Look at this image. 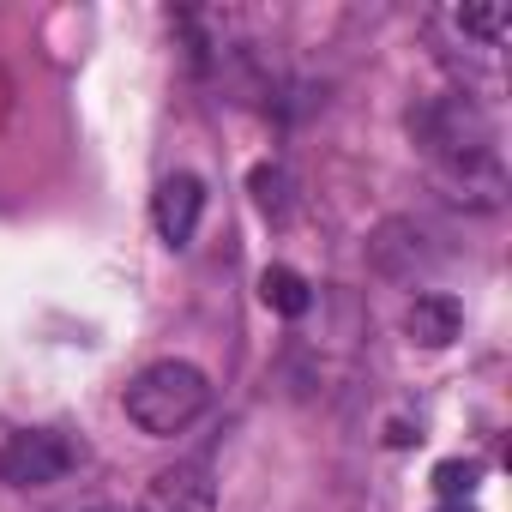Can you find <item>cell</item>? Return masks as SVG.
I'll return each mask as SVG.
<instances>
[{
  "instance_id": "8",
  "label": "cell",
  "mask_w": 512,
  "mask_h": 512,
  "mask_svg": "<svg viewBox=\"0 0 512 512\" xmlns=\"http://www.w3.org/2000/svg\"><path fill=\"white\" fill-rule=\"evenodd\" d=\"M247 187H253V205H260L272 223H284V217H290V175H284L278 163H260V169L247 175Z\"/></svg>"
},
{
  "instance_id": "6",
  "label": "cell",
  "mask_w": 512,
  "mask_h": 512,
  "mask_svg": "<svg viewBox=\"0 0 512 512\" xmlns=\"http://www.w3.org/2000/svg\"><path fill=\"white\" fill-rule=\"evenodd\" d=\"M404 332H410V344H422V350H446V344L464 332V308H458V296H446V290L416 296L410 314H404Z\"/></svg>"
},
{
  "instance_id": "10",
  "label": "cell",
  "mask_w": 512,
  "mask_h": 512,
  "mask_svg": "<svg viewBox=\"0 0 512 512\" xmlns=\"http://www.w3.org/2000/svg\"><path fill=\"white\" fill-rule=\"evenodd\" d=\"M458 25H464L470 37H482V43H500V37L512 31V13H506V7H464Z\"/></svg>"
},
{
  "instance_id": "9",
  "label": "cell",
  "mask_w": 512,
  "mask_h": 512,
  "mask_svg": "<svg viewBox=\"0 0 512 512\" xmlns=\"http://www.w3.org/2000/svg\"><path fill=\"white\" fill-rule=\"evenodd\" d=\"M434 494H440V500H470V494H476V464H464V458L434 464Z\"/></svg>"
},
{
  "instance_id": "4",
  "label": "cell",
  "mask_w": 512,
  "mask_h": 512,
  "mask_svg": "<svg viewBox=\"0 0 512 512\" xmlns=\"http://www.w3.org/2000/svg\"><path fill=\"white\" fill-rule=\"evenodd\" d=\"M199 217H205V181L199 175H169L151 193V223H157V235L169 247H187L193 229H199Z\"/></svg>"
},
{
  "instance_id": "11",
  "label": "cell",
  "mask_w": 512,
  "mask_h": 512,
  "mask_svg": "<svg viewBox=\"0 0 512 512\" xmlns=\"http://www.w3.org/2000/svg\"><path fill=\"white\" fill-rule=\"evenodd\" d=\"M440 512H476L470 500H440Z\"/></svg>"
},
{
  "instance_id": "1",
  "label": "cell",
  "mask_w": 512,
  "mask_h": 512,
  "mask_svg": "<svg viewBox=\"0 0 512 512\" xmlns=\"http://www.w3.org/2000/svg\"><path fill=\"white\" fill-rule=\"evenodd\" d=\"M416 139L422 151L464 187L458 199H476V205H500V151H494V121L482 115V103H470L464 91L452 97H434L416 109Z\"/></svg>"
},
{
  "instance_id": "2",
  "label": "cell",
  "mask_w": 512,
  "mask_h": 512,
  "mask_svg": "<svg viewBox=\"0 0 512 512\" xmlns=\"http://www.w3.org/2000/svg\"><path fill=\"white\" fill-rule=\"evenodd\" d=\"M127 422L139 428V434H151V440H169V434H181V428H193L199 416H205V404H211V380L193 368V362H151V368H139L133 380H127Z\"/></svg>"
},
{
  "instance_id": "5",
  "label": "cell",
  "mask_w": 512,
  "mask_h": 512,
  "mask_svg": "<svg viewBox=\"0 0 512 512\" xmlns=\"http://www.w3.org/2000/svg\"><path fill=\"white\" fill-rule=\"evenodd\" d=\"M139 512H217L211 464H205V458H193V464H175V470H163V476L145 488Z\"/></svg>"
},
{
  "instance_id": "7",
  "label": "cell",
  "mask_w": 512,
  "mask_h": 512,
  "mask_svg": "<svg viewBox=\"0 0 512 512\" xmlns=\"http://www.w3.org/2000/svg\"><path fill=\"white\" fill-rule=\"evenodd\" d=\"M260 302H266L272 314H284V320H302V314L314 308V290H308L302 272H290V266H266V272H260Z\"/></svg>"
},
{
  "instance_id": "3",
  "label": "cell",
  "mask_w": 512,
  "mask_h": 512,
  "mask_svg": "<svg viewBox=\"0 0 512 512\" xmlns=\"http://www.w3.org/2000/svg\"><path fill=\"white\" fill-rule=\"evenodd\" d=\"M73 464H79L73 440L55 434V428H25V434H13L0 446V482H13V488H49Z\"/></svg>"
},
{
  "instance_id": "12",
  "label": "cell",
  "mask_w": 512,
  "mask_h": 512,
  "mask_svg": "<svg viewBox=\"0 0 512 512\" xmlns=\"http://www.w3.org/2000/svg\"><path fill=\"white\" fill-rule=\"evenodd\" d=\"M91 512H115V506H91Z\"/></svg>"
}]
</instances>
